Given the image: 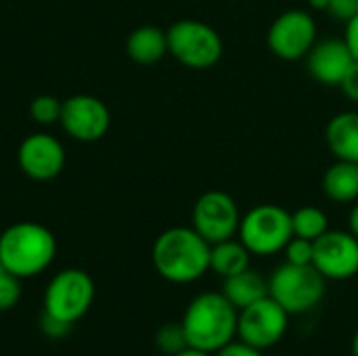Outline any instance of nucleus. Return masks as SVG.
<instances>
[{"label":"nucleus","instance_id":"obj_25","mask_svg":"<svg viewBox=\"0 0 358 356\" xmlns=\"http://www.w3.org/2000/svg\"><path fill=\"white\" fill-rule=\"evenodd\" d=\"M40 329L46 338H52V340H59V338H65L71 329V323L63 321V319H57L48 313L42 311V317H40Z\"/></svg>","mask_w":358,"mask_h":356},{"label":"nucleus","instance_id":"obj_3","mask_svg":"<svg viewBox=\"0 0 358 356\" xmlns=\"http://www.w3.org/2000/svg\"><path fill=\"white\" fill-rule=\"evenodd\" d=\"M57 256V239L40 222L21 220L0 233V262L19 279L42 275Z\"/></svg>","mask_w":358,"mask_h":356},{"label":"nucleus","instance_id":"obj_19","mask_svg":"<svg viewBox=\"0 0 358 356\" xmlns=\"http://www.w3.org/2000/svg\"><path fill=\"white\" fill-rule=\"evenodd\" d=\"M250 250L239 239H224L218 243H212L210 248V271L218 277L227 279L231 275H237L245 269H250Z\"/></svg>","mask_w":358,"mask_h":356},{"label":"nucleus","instance_id":"obj_27","mask_svg":"<svg viewBox=\"0 0 358 356\" xmlns=\"http://www.w3.org/2000/svg\"><path fill=\"white\" fill-rule=\"evenodd\" d=\"M214 356H264V353L235 338L233 342L222 346L218 353H214Z\"/></svg>","mask_w":358,"mask_h":356},{"label":"nucleus","instance_id":"obj_14","mask_svg":"<svg viewBox=\"0 0 358 356\" xmlns=\"http://www.w3.org/2000/svg\"><path fill=\"white\" fill-rule=\"evenodd\" d=\"M304 59L308 73L325 86H340L342 78L355 63V57L344 38L317 40Z\"/></svg>","mask_w":358,"mask_h":356},{"label":"nucleus","instance_id":"obj_29","mask_svg":"<svg viewBox=\"0 0 358 356\" xmlns=\"http://www.w3.org/2000/svg\"><path fill=\"white\" fill-rule=\"evenodd\" d=\"M344 42L348 44L352 57L358 61V13L346 23V34H344Z\"/></svg>","mask_w":358,"mask_h":356},{"label":"nucleus","instance_id":"obj_17","mask_svg":"<svg viewBox=\"0 0 358 356\" xmlns=\"http://www.w3.org/2000/svg\"><path fill=\"white\" fill-rule=\"evenodd\" d=\"M220 292L237 311H243V308L252 306L254 302L268 296V279H264L260 273H256L252 269H245L237 275L222 279Z\"/></svg>","mask_w":358,"mask_h":356},{"label":"nucleus","instance_id":"obj_28","mask_svg":"<svg viewBox=\"0 0 358 356\" xmlns=\"http://www.w3.org/2000/svg\"><path fill=\"white\" fill-rule=\"evenodd\" d=\"M340 88H342V92H344L350 101L358 103V61L357 59H355V63L350 65V69L346 71V76L342 78Z\"/></svg>","mask_w":358,"mask_h":356},{"label":"nucleus","instance_id":"obj_18","mask_svg":"<svg viewBox=\"0 0 358 356\" xmlns=\"http://www.w3.org/2000/svg\"><path fill=\"white\" fill-rule=\"evenodd\" d=\"M323 193L336 204L358 201V164L336 159L323 174Z\"/></svg>","mask_w":358,"mask_h":356},{"label":"nucleus","instance_id":"obj_26","mask_svg":"<svg viewBox=\"0 0 358 356\" xmlns=\"http://www.w3.org/2000/svg\"><path fill=\"white\" fill-rule=\"evenodd\" d=\"M327 13H329L336 21L348 23V21L358 13V0H329Z\"/></svg>","mask_w":358,"mask_h":356},{"label":"nucleus","instance_id":"obj_13","mask_svg":"<svg viewBox=\"0 0 358 356\" xmlns=\"http://www.w3.org/2000/svg\"><path fill=\"white\" fill-rule=\"evenodd\" d=\"M17 162L27 178L38 183L52 180L65 168V147L48 132H34L21 141Z\"/></svg>","mask_w":358,"mask_h":356},{"label":"nucleus","instance_id":"obj_6","mask_svg":"<svg viewBox=\"0 0 358 356\" xmlns=\"http://www.w3.org/2000/svg\"><path fill=\"white\" fill-rule=\"evenodd\" d=\"M166 34L168 55L189 69H210L224 52L220 34L199 19H180L172 23Z\"/></svg>","mask_w":358,"mask_h":356},{"label":"nucleus","instance_id":"obj_24","mask_svg":"<svg viewBox=\"0 0 358 356\" xmlns=\"http://www.w3.org/2000/svg\"><path fill=\"white\" fill-rule=\"evenodd\" d=\"M285 262L292 264H313V254H315V241L302 239V237H292L289 243L283 250Z\"/></svg>","mask_w":358,"mask_h":356},{"label":"nucleus","instance_id":"obj_30","mask_svg":"<svg viewBox=\"0 0 358 356\" xmlns=\"http://www.w3.org/2000/svg\"><path fill=\"white\" fill-rule=\"evenodd\" d=\"M348 231L358 237V201L352 206V210H350V214H348Z\"/></svg>","mask_w":358,"mask_h":356},{"label":"nucleus","instance_id":"obj_23","mask_svg":"<svg viewBox=\"0 0 358 356\" xmlns=\"http://www.w3.org/2000/svg\"><path fill=\"white\" fill-rule=\"evenodd\" d=\"M21 298V279L0 262V313L10 311Z\"/></svg>","mask_w":358,"mask_h":356},{"label":"nucleus","instance_id":"obj_1","mask_svg":"<svg viewBox=\"0 0 358 356\" xmlns=\"http://www.w3.org/2000/svg\"><path fill=\"white\" fill-rule=\"evenodd\" d=\"M210 248L193 227H172L155 239L151 260L162 279L187 285L210 271Z\"/></svg>","mask_w":358,"mask_h":356},{"label":"nucleus","instance_id":"obj_32","mask_svg":"<svg viewBox=\"0 0 358 356\" xmlns=\"http://www.w3.org/2000/svg\"><path fill=\"white\" fill-rule=\"evenodd\" d=\"M327 4H329V0H310V6L317 10H327Z\"/></svg>","mask_w":358,"mask_h":356},{"label":"nucleus","instance_id":"obj_31","mask_svg":"<svg viewBox=\"0 0 358 356\" xmlns=\"http://www.w3.org/2000/svg\"><path fill=\"white\" fill-rule=\"evenodd\" d=\"M174 356H214L212 353H206V350H197V348H185L182 353H178V355Z\"/></svg>","mask_w":358,"mask_h":356},{"label":"nucleus","instance_id":"obj_10","mask_svg":"<svg viewBox=\"0 0 358 356\" xmlns=\"http://www.w3.org/2000/svg\"><path fill=\"white\" fill-rule=\"evenodd\" d=\"M241 214L237 201L224 191H206L193 206V229L212 245L239 233Z\"/></svg>","mask_w":358,"mask_h":356},{"label":"nucleus","instance_id":"obj_21","mask_svg":"<svg viewBox=\"0 0 358 356\" xmlns=\"http://www.w3.org/2000/svg\"><path fill=\"white\" fill-rule=\"evenodd\" d=\"M155 346H157L159 353L168 356L178 355L185 348H189L182 323H166V325H162L157 329V334H155Z\"/></svg>","mask_w":358,"mask_h":356},{"label":"nucleus","instance_id":"obj_8","mask_svg":"<svg viewBox=\"0 0 358 356\" xmlns=\"http://www.w3.org/2000/svg\"><path fill=\"white\" fill-rule=\"evenodd\" d=\"M317 21L308 10L289 8L281 13L266 31L268 50L283 61H300L319 40Z\"/></svg>","mask_w":358,"mask_h":356},{"label":"nucleus","instance_id":"obj_15","mask_svg":"<svg viewBox=\"0 0 358 356\" xmlns=\"http://www.w3.org/2000/svg\"><path fill=\"white\" fill-rule=\"evenodd\" d=\"M325 143L336 159L358 164V111L336 113L325 126Z\"/></svg>","mask_w":358,"mask_h":356},{"label":"nucleus","instance_id":"obj_2","mask_svg":"<svg viewBox=\"0 0 358 356\" xmlns=\"http://www.w3.org/2000/svg\"><path fill=\"white\" fill-rule=\"evenodd\" d=\"M237 319L239 311L222 292H203L189 302L180 323L191 348L214 355L237 338Z\"/></svg>","mask_w":358,"mask_h":356},{"label":"nucleus","instance_id":"obj_4","mask_svg":"<svg viewBox=\"0 0 358 356\" xmlns=\"http://www.w3.org/2000/svg\"><path fill=\"white\" fill-rule=\"evenodd\" d=\"M327 292V279L313 264H279L268 277V296L292 317L317 308Z\"/></svg>","mask_w":358,"mask_h":356},{"label":"nucleus","instance_id":"obj_9","mask_svg":"<svg viewBox=\"0 0 358 356\" xmlns=\"http://www.w3.org/2000/svg\"><path fill=\"white\" fill-rule=\"evenodd\" d=\"M289 313L277 304L271 296L239 311L237 340L266 353L283 340L289 327Z\"/></svg>","mask_w":358,"mask_h":356},{"label":"nucleus","instance_id":"obj_12","mask_svg":"<svg viewBox=\"0 0 358 356\" xmlns=\"http://www.w3.org/2000/svg\"><path fill=\"white\" fill-rule=\"evenodd\" d=\"M313 266L327 281H346L358 275V237L350 231H327L315 241Z\"/></svg>","mask_w":358,"mask_h":356},{"label":"nucleus","instance_id":"obj_7","mask_svg":"<svg viewBox=\"0 0 358 356\" xmlns=\"http://www.w3.org/2000/svg\"><path fill=\"white\" fill-rule=\"evenodd\" d=\"M94 302V281L82 269H65L57 273L44 290V313L78 323Z\"/></svg>","mask_w":358,"mask_h":356},{"label":"nucleus","instance_id":"obj_11","mask_svg":"<svg viewBox=\"0 0 358 356\" xmlns=\"http://www.w3.org/2000/svg\"><path fill=\"white\" fill-rule=\"evenodd\" d=\"M61 128L78 143L101 141L111 124V113L107 105L92 94H73L63 101Z\"/></svg>","mask_w":358,"mask_h":356},{"label":"nucleus","instance_id":"obj_5","mask_svg":"<svg viewBox=\"0 0 358 356\" xmlns=\"http://www.w3.org/2000/svg\"><path fill=\"white\" fill-rule=\"evenodd\" d=\"M237 235L252 256L279 254L294 237L292 214L275 204L254 206L250 212L241 216Z\"/></svg>","mask_w":358,"mask_h":356},{"label":"nucleus","instance_id":"obj_20","mask_svg":"<svg viewBox=\"0 0 358 356\" xmlns=\"http://www.w3.org/2000/svg\"><path fill=\"white\" fill-rule=\"evenodd\" d=\"M292 229H294V237L317 241L323 233L329 231V218L321 208L304 206L292 214Z\"/></svg>","mask_w":358,"mask_h":356},{"label":"nucleus","instance_id":"obj_33","mask_svg":"<svg viewBox=\"0 0 358 356\" xmlns=\"http://www.w3.org/2000/svg\"><path fill=\"white\" fill-rule=\"evenodd\" d=\"M350 350H352V356H358V332L352 338V344H350Z\"/></svg>","mask_w":358,"mask_h":356},{"label":"nucleus","instance_id":"obj_22","mask_svg":"<svg viewBox=\"0 0 358 356\" xmlns=\"http://www.w3.org/2000/svg\"><path fill=\"white\" fill-rule=\"evenodd\" d=\"M61 109H63V101L50 94H40L29 103V115L40 126L57 124L61 120Z\"/></svg>","mask_w":358,"mask_h":356},{"label":"nucleus","instance_id":"obj_16","mask_svg":"<svg viewBox=\"0 0 358 356\" xmlns=\"http://www.w3.org/2000/svg\"><path fill=\"white\" fill-rule=\"evenodd\" d=\"M126 52L138 65H153L168 55V34L155 25H141L126 38Z\"/></svg>","mask_w":358,"mask_h":356}]
</instances>
